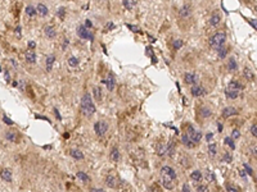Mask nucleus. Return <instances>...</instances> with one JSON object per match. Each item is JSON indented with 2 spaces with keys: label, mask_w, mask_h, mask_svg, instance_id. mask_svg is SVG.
<instances>
[{
  "label": "nucleus",
  "mask_w": 257,
  "mask_h": 192,
  "mask_svg": "<svg viewBox=\"0 0 257 192\" xmlns=\"http://www.w3.org/2000/svg\"><path fill=\"white\" fill-rule=\"evenodd\" d=\"M68 64L72 67V68H76V67L79 65V59L76 56H71L70 59H68Z\"/></svg>",
  "instance_id": "nucleus-29"
},
{
  "label": "nucleus",
  "mask_w": 257,
  "mask_h": 192,
  "mask_svg": "<svg viewBox=\"0 0 257 192\" xmlns=\"http://www.w3.org/2000/svg\"><path fill=\"white\" fill-rule=\"evenodd\" d=\"M179 14H180V17H181V18L189 17L190 14H192V5H190V4H184V5L180 8Z\"/></svg>",
  "instance_id": "nucleus-10"
},
{
  "label": "nucleus",
  "mask_w": 257,
  "mask_h": 192,
  "mask_svg": "<svg viewBox=\"0 0 257 192\" xmlns=\"http://www.w3.org/2000/svg\"><path fill=\"white\" fill-rule=\"evenodd\" d=\"M226 88H230V90H237V91H242L243 90V85H242L240 82H238V81L235 80H233L229 82V85H228V87Z\"/></svg>",
  "instance_id": "nucleus-19"
},
{
  "label": "nucleus",
  "mask_w": 257,
  "mask_h": 192,
  "mask_svg": "<svg viewBox=\"0 0 257 192\" xmlns=\"http://www.w3.org/2000/svg\"><path fill=\"white\" fill-rule=\"evenodd\" d=\"M77 178H80L82 182H89V176L86 174V173H84V172H77Z\"/></svg>",
  "instance_id": "nucleus-31"
},
{
  "label": "nucleus",
  "mask_w": 257,
  "mask_h": 192,
  "mask_svg": "<svg viewBox=\"0 0 257 192\" xmlns=\"http://www.w3.org/2000/svg\"><path fill=\"white\" fill-rule=\"evenodd\" d=\"M84 26L86 27V28H91V27H93L91 21H90V19H86V21H85V25H84Z\"/></svg>",
  "instance_id": "nucleus-50"
},
{
  "label": "nucleus",
  "mask_w": 257,
  "mask_h": 192,
  "mask_svg": "<svg viewBox=\"0 0 257 192\" xmlns=\"http://www.w3.org/2000/svg\"><path fill=\"white\" fill-rule=\"evenodd\" d=\"M217 127H218V132H221V131H222V124L218 123V124H217Z\"/></svg>",
  "instance_id": "nucleus-59"
},
{
  "label": "nucleus",
  "mask_w": 257,
  "mask_h": 192,
  "mask_svg": "<svg viewBox=\"0 0 257 192\" xmlns=\"http://www.w3.org/2000/svg\"><path fill=\"white\" fill-rule=\"evenodd\" d=\"M243 76H244V78L247 81H253L255 80V73L248 68V67H246V68L243 69Z\"/></svg>",
  "instance_id": "nucleus-25"
},
{
  "label": "nucleus",
  "mask_w": 257,
  "mask_h": 192,
  "mask_svg": "<svg viewBox=\"0 0 257 192\" xmlns=\"http://www.w3.org/2000/svg\"><path fill=\"white\" fill-rule=\"evenodd\" d=\"M228 69H229L230 72H235L238 69V63H237V60L234 59V58H230L229 62H228Z\"/></svg>",
  "instance_id": "nucleus-26"
},
{
  "label": "nucleus",
  "mask_w": 257,
  "mask_h": 192,
  "mask_svg": "<svg viewBox=\"0 0 257 192\" xmlns=\"http://www.w3.org/2000/svg\"><path fill=\"white\" fill-rule=\"evenodd\" d=\"M183 192H190V188H189V186L187 183L183 184Z\"/></svg>",
  "instance_id": "nucleus-53"
},
{
  "label": "nucleus",
  "mask_w": 257,
  "mask_h": 192,
  "mask_svg": "<svg viewBox=\"0 0 257 192\" xmlns=\"http://www.w3.org/2000/svg\"><path fill=\"white\" fill-rule=\"evenodd\" d=\"M201 114H202V117H204V118H207V117H210V115L212 114V112L208 108H206V106H203L202 109H201Z\"/></svg>",
  "instance_id": "nucleus-33"
},
{
  "label": "nucleus",
  "mask_w": 257,
  "mask_h": 192,
  "mask_svg": "<svg viewBox=\"0 0 257 192\" xmlns=\"http://www.w3.org/2000/svg\"><path fill=\"white\" fill-rule=\"evenodd\" d=\"M243 166L246 168V170L248 172V174H252V169H251V168H249V165H248V164H244Z\"/></svg>",
  "instance_id": "nucleus-55"
},
{
  "label": "nucleus",
  "mask_w": 257,
  "mask_h": 192,
  "mask_svg": "<svg viewBox=\"0 0 257 192\" xmlns=\"http://www.w3.org/2000/svg\"><path fill=\"white\" fill-rule=\"evenodd\" d=\"M184 81H185V83H187V85H190V86L197 85V82H198V76L194 74V73H185V74H184Z\"/></svg>",
  "instance_id": "nucleus-9"
},
{
  "label": "nucleus",
  "mask_w": 257,
  "mask_h": 192,
  "mask_svg": "<svg viewBox=\"0 0 257 192\" xmlns=\"http://www.w3.org/2000/svg\"><path fill=\"white\" fill-rule=\"evenodd\" d=\"M158 154H159V155H165V154H167V146H165L163 143H159V146H158Z\"/></svg>",
  "instance_id": "nucleus-36"
},
{
  "label": "nucleus",
  "mask_w": 257,
  "mask_h": 192,
  "mask_svg": "<svg viewBox=\"0 0 257 192\" xmlns=\"http://www.w3.org/2000/svg\"><path fill=\"white\" fill-rule=\"evenodd\" d=\"M103 82L106 83L108 91H113V90H115V87H116V80H115V77H113L112 74H109L107 78L103 81Z\"/></svg>",
  "instance_id": "nucleus-11"
},
{
  "label": "nucleus",
  "mask_w": 257,
  "mask_h": 192,
  "mask_svg": "<svg viewBox=\"0 0 257 192\" xmlns=\"http://www.w3.org/2000/svg\"><path fill=\"white\" fill-rule=\"evenodd\" d=\"M28 47H30L31 50H32V49H35V47H36V42L30 41V42H28Z\"/></svg>",
  "instance_id": "nucleus-52"
},
{
  "label": "nucleus",
  "mask_w": 257,
  "mask_h": 192,
  "mask_svg": "<svg viewBox=\"0 0 257 192\" xmlns=\"http://www.w3.org/2000/svg\"><path fill=\"white\" fill-rule=\"evenodd\" d=\"M122 3H123V7H125L126 9H131V3H130V0H122Z\"/></svg>",
  "instance_id": "nucleus-48"
},
{
  "label": "nucleus",
  "mask_w": 257,
  "mask_h": 192,
  "mask_svg": "<svg viewBox=\"0 0 257 192\" xmlns=\"http://www.w3.org/2000/svg\"><path fill=\"white\" fill-rule=\"evenodd\" d=\"M240 176H242V177H246V173H244V170H240Z\"/></svg>",
  "instance_id": "nucleus-60"
},
{
  "label": "nucleus",
  "mask_w": 257,
  "mask_h": 192,
  "mask_svg": "<svg viewBox=\"0 0 257 192\" xmlns=\"http://www.w3.org/2000/svg\"><path fill=\"white\" fill-rule=\"evenodd\" d=\"M197 192H210V190H208V187H207V186L201 184V186H198V187H197Z\"/></svg>",
  "instance_id": "nucleus-43"
},
{
  "label": "nucleus",
  "mask_w": 257,
  "mask_h": 192,
  "mask_svg": "<svg viewBox=\"0 0 257 192\" xmlns=\"http://www.w3.org/2000/svg\"><path fill=\"white\" fill-rule=\"evenodd\" d=\"M212 137H213V133H207V134H206V140H207L208 142L212 140Z\"/></svg>",
  "instance_id": "nucleus-54"
},
{
  "label": "nucleus",
  "mask_w": 257,
  "mask_h": 192,
  "mask_svg": "<svg viewBox=\"0 0 257 192\" xmlns=\"http://www.w3.org/2000/svg\"><path fill=\"white\" fill-rule=\"evenodd\" d=\"M239 137H240L239 129H233V131H231V138H233V140H238Z\"/></svg>",
  "instance_id": "nucleus-39"
},
{
  "label": "nucleus",
  "mask_w": 257,
  "mask_h": 192,
  "mask_svg": "<svg viewBox=\"0 0 257 192\" xmlns=\"http://www.w3.org/2000/svg\"><path fill=\"white\" fill-rule=\"evenodd\" d=\"M109 158H111V160L115 161V163L120 161V159H121V154H120V151H118V148H117L116 146H113V147L111 148V152H109Z\"/></svg>",
  "instance_id": "nucleus-14"
},
{
  "label": "nucleus",
  "mask_w": 257,
  "mask_h": 192,
  "mask_svg": "<svg viewBox=\"0 0 257 192\" xmlns=\"http://www.w3.org/2000/svg\"><path fill=\"white\" fill-rule=\"evenodd\" d=\"M226 54H228V49L226 47H220V49H218V58H221V59H224V58L226 56Z\"/></svg>",
  "instance_id": "nucleus-37"
},
{
  "label": "nucleus",
  "mask_w": 257,
  "mask_h": 192,
  "mask_svg": "<svg viewBox=\"0 0 257 192\" xmlns=\"http://www.w3.org/2000/svg\"><path fill=\"white\" fill-rule=\"evenodd\" d=\"M90 192H106V191H104V190H102V188H93V190L90 191Z\"/></svg>",
  "instance_id": "nucleus-56"
},
{
  "label": "nucleus",
  "mask_w": 257,
  "mask_h": 192,
  "mask_svg": "<svg viewBox=\"0 0 257 192\" xmlns=\"http://www.w3.org/2000/svg\"><path fill=\"white\" fill-rule=\"evenodd\" d=\"M222 161H225V163H231L233 161V156L230 155L229 152H226V154H224V158H222Z\"/></svg>",
  "instance_id": "nucleus-42"
},
{
  "label": "nucleus",
  "mask_w": 257,
  "mask_h": 192,
  "mask_svg": "<svg viewBox=\"0 0 257 192\" xmlns=\"http://www.w3.org/2000/svg\"><path fill=\"white\" fill-rule=\"evenodd\" d=\"M93 96L97 101H101L103 99V92H102V88L99 86H94L93 87Z\"/></svg>",
  "instance_id": "nucleus-20"
},
{
  "label": "nucleus",
  "mask_w": 257,
  "mask_h": 192,
  "mask_svg": "<svg viewBox=\"0 0 257 192\" xmlns=\"http://www.w3.org/2000/svg\"><path fill=\"white\" fill-rule=\"evenodd\" d=\"M0 177H2L3 181L5 182H12V170L9 168H3L0 170Z\"/></svg>",
  "instance_id": "nucleus-12"
},
{
  "label": "nucleus",
  "mask_w": 257,
  "mask_h": 192,
  "mask_svg": "<svg viewBox=\"0 0 257 192\" xmlns=\"http://www.w3.org/2000/svg\"><path fill=\"white\" fill-rule=\"evenodd\" d=\"M237 114H238V110L234 106H226L222 110V118H229V117H233V115H237Z\"/></svg>",
  "instance_id": "nucleus-13"
},
{
  "label": "nucleus",
  "mask_w": 257,
  "mask_h": 192,
  "mask_svg": "<svg viewBox=\"0 0 257 192\" xmlns=\"http://www.w3.org/2000/svg\"><path fill=\"white\" fill-rule=\"evenodd\" d=\"M70 155L76 160H82L84 159V154L81 150H79V148H72V150L70 151Z\"/></svg>",
  "instance_id": "nucleus-21"
},
{
  "label": "nucleus",
  "mask_w": 257,
  "mask_h": 192,
  "mask_svg": "<svg viewBox=\"0 0 257 192\" xmlns=\"http://www.w3.org/2000/svg\"><path fill=\"white\" fill-rule=\"evenodd\" d=\"M251 154L253 155L255 158H257V145H253V146H251Z\"/></svg>",
  "instance_id": "nucleus-45"
},
{
  "label": "nucleus",
  "mask_w": 257,
  "mask_h": 192,
  "mask_svg": "<svg viewBox=\"0 0 257 192\" xmlns=\"http://www.w3.org/2000/svg\"><path fill=\"white\" fill-rule=\"evenodd\" d=\"M5 81H7V82H9V73H8V72H5Z\"/></svg>",
  "instance_id": "nucleus-58"
},
{
  "label": "nucleus",
  "mask_w": 257,
  "mask_h": 192,
  "mask_svg": "<svg viewBox=\"0 0 257 192\" xmlns=\"http://www.w3.org/2000/svg\"><path fill=\"white\" fill-rule=\"evenodd\" d=\"M251 133L253 134L255 137H257V124H253V126L251 127Z\"/></svg>",
  "instance_id": "nucleus-47"
},
{
  "label": "nucleus",
  "mask_w": 257,
  "mask_h": 192,
  "mask_svg": "<svg viewBox=\"0 0 257 192\" xmlns=\"http://www.w3.org/2000/svg\"><path fill=\"white\" fill-rule=\"evenodd\" d=\"M54 62H55V56L53 54H50V55H48L46 56V70L48 72H50L51 68H53V64H54Z\"/></svg>",
  "instance_id": "nucleus-24"
},
{
  "label": "nucleus",
  "mask_w": 257,
  "mask_h": 192,
  "mask_svg": "<svg viewBox=\"0 0 257 192\" xmlns=\"http://www.w3.org/2000/svg\"><path fill=\"white\" fill-rule=\"evenodd\" d=\"M225 95L228 99H231V100H235L239 98L240 95V91H237V90H230V88H226L225 90Z\"/></svg>",
  "instance_id": "nucleus-18"
},
{
  "label": "nucleus",
  "mask_w": 257,
  "mask_h": 192,
  "mask_svg": "<svg viewBox=\"0 0 257 192\" xmlns=\"http://www.w3.org/2000/svg\"><path fill=\"white\" fill-rule=\"evenodd\" d=\"M183 40H175L174 42H172V45H174V49L175 50H179V49H181L183 47Z\"/></svg>",
  "instance_id": "nucleus-35"
},
{
  "label": "nucleus",
  "mask_w": 257,
  "mask_h": 192,
  "mask_svg": "<svg viewBox=\"0 0 257 192\" xmlns=\"http://www.w3.org/2000/svg\"><path fill=\"white\" fill-rule=\"evenodd\" d=\"M190 94L194 98H203V96H206L207 90L202 85H193L192 88H190Z\"/></svg>",
  "instance_id": "nucleus-5"
},
{
  "label": "nucleus",
  "mask_w": 257,
  "mask_h": 192,
  "mask_svg": "<svg viewBox=\"0 0 257 192\" xmlns=\"http://www.w3.org/2000/svg\"><path fill=\"white\" fill-rule=\"evenodd\" d=\"M225 143H226V145H229V147H231V150H234V148H235L234 140H233L231 137H225Z\"/></svg>",
  "instance_id": "nucleus-34"
},
{
  "label": "nucleus",
  "mask_w": 257,
  "mask_h": 192,
  "mask_svg": "<svg viewBox=\"0 0 257 192\" xmlns=\"http://www.w3.org/2000/svg\"><path fill=\"white\" fill-rule=\"evenodd\" d=\"M36 12L37 14H40L41 17H46L48 16V13H49V10H48V8L44 5V4H37V7H36Z\"/></svg>",
  "instance_id": "nucleus-23"
},
{
  "label": "nucleus",
  "mask_w": 257,
  "mask_h": 192,
  "mask_svg": "<svg viewBox=\"0 0 257 192\" xmlns=\"http://www.w3.org/2000/svg\"><path fill=\"white\" fill-rule=\"evenodd\" d=\"M188 136L192 138L193 140V142L194 143H198V142H201V138H202V133L199 132V131H197L196 128H194L193 126H189L188 127Z\"/></svg>",
  "instance_id": "nucleus-7"
},
{
  "label": "nucleus",
  "mask_w": 257,
  "mask_h": 192,
  "mask_svg": "<svg viewBox=\"0 0 257 192\" xmlns=\"http://www.w3.org/2000/svg\"><path fill=\"white\" fill-rule=\"evenodd\" d=\"M216 151L217 150H216V145H215V143H212V145L208 146V155H210L211 158H213V156L216 155Z\"/></svg>",
  "instance_id": "nucleus-32"
},
{
  "label": "nucleus",
  "mask_w": 257,
  "mask_h": 192,
  "mask_svg": "<svg viewBox=\"0 0 257 192\" xmlns=\"http://www.w3.org/2000/svg\"><path fill=\"white\" fill-rule=\"evenodd\" d=\"M225 41H226V35L224 32H216L215 35H213L211 37V40H210V45L211 47H213V49H220V47L224 46V44H225Z\"/></svg>",
  "instance_id": "nucleus-3"
},
{
  "label": "nucleus",
  "mask_w": 257,
  "mask_h": 192,
  "mask_svg": "<svg viewBox=\"0 0 257 192\" xmlns=\"http://www.w3.org/2000/svg\"><path fill=\"white\" fill-rule=\"evenodd\" d=\"M25 59H26V62H28V63L34 64V63H36V54L34 51L28 50L25 52Z\"/></svg>",
  "instance_id": "nucleus-22"
},
{
  "label": "nucleus",
  "mask_w": 257,
  "mask_h": 192,
  "mask_svg": "<svg viewBox=\"0 0 257 192\" xmlns=\"http://www.w3.org/2000/svg\"><path fill=\"white\" fill-rule=\"evenodd\" d=\"M3 121H4V123H5V124H8V126H13V121H12V119H9L7 115H4Z\"/></svg>",
  "instance_id": "nucleus-46"
},
{
  "label": "nucleus",
  "mask_w": 257,
  "mask_h": 192,
  "mask_svg": "<svg viewBox=\"0 0 257 192\" xmlns=\"http://www.w3.org/2000/svg\"><path fill=\"white\" fill-rule=\"evenodd\" d=\"M190 178H192L194 182H199L203 178V174L199 170H194V172L190 173Z\"/></svg>",
  "instance_id": "nucleus-27"
},
{
  "label": "nucleus",
  "mask_w": 257,
  "mask_h": 192,
  "mask_svg": "<svg viewBox=\"0 0 257 192\" xmlns=\"http://www.w3.org/2000/svg\"><path fill=\"white\" fill-rule=\"evenodd\" d=\"M44 33H45V37L50 38V40L57 36V31H55V28L53 26H46L45 30H44Z\"/></svg>",
  "instance_id": "nucleus-16"
},
{
  "label": "nucleus",
  "mask_w": 257,
  "mask_h": 192,
  "mask_svg": "<svg viewBox=\"0 0 257 192\" xmlns=\"http://www.w3.org/2000/svg\"><path fill=\"white\" fill-rule=\"evenodd\" d=\"M161 177H162V184L166 190H172L176 182V173L171 166L165 165L161 169Z\"/></svg>",
  "instance_id": "nucleus-1"
},
{
  "label": "nucleus",
  "mask_w": 257,
  "mask_h": 192,
  "mask_svg": "<svg viewBox=\"0 0 257 192\" xmlns=\"http://www.w3.org/2000/svg\"><path fill=\"white\" fill-rule=\"evenodd\" d=\"M249 23H251V26H252V27L256 28V30H257V19H251Z\"/></svg>",
  "instance_id": "nucleus-51"
},
{
  "label": "nucleus",
  "mask_w": 257,
  "mask_h": 192,
  "mask_svg": "<svg viewBox=\"0 0 257 192\" xmlns=\"http://www.w3.org/2000/svg\"><path fill=\"white\" fill-rule=\"evenodd\" d=\"M25 12H26V14H27L28 17H34V16H36V9L32 7V5H27L26 9H25Z\"/></svg>",
  "instance_id": "nucleus-28"
},
{
  "label": "nucleus",
  "mask_w": 257,
  "mask_h": 192,
  "mask_svg": "<svg viewBox=\"0 0 257 192\" xmlns=\"http://www.w3.org/2000/svg\"><path fill=\"white\" fill-rule=\"evenodd\" d=\"M226 190H228V192H239V190H238L237 187L231 186V184H228L226 186Z\"/></svg>",
  "instance_id": "nucleus-44"
},
{
  "label": "nucleus",
  "mask_w": 257,
  "mask_h": 192,
  "mask_svg": "<svg viewBox=\"0 0 257 192\" xmlns=\"http://www.w3.org/2000/svg\"><path fill=\"white\" fill-rule=\"evenodd\" d=\"M94 131L98 136H104L108 131V123L103 122V121H98L94 124Z\"/></svg>",
  "instance_id": "nucleus-6"
},
{
  "label": "nucleus",
  "mask_w": 257,
  "mask_h": 192,
  "mask_svg": "<svg viewBox=\"0 0 257 192\" xmlns=\"http://www.w3.org/2000/svg\"><path fill=\"white\" fill-rule=\"evenodd\" d=\"M181 142H183V145H185V146L189 147V148H193L194 146H196V143L193 142V140L188 136L187 133H184L183 136H181Z\"/></svg>",
  "instance_id": "nucleus-15"
},
{
  "label": "nucleus",
  "mask_w": 257,
  "mask_h": 192,
  "mask_svg": "<svg viewBox=\"0 0 257 192\" xmlns=\"http://www.w3.org/2000/svg\"><path fill=\"white\" fill-rule=\"evenodd\" d=\"M70 44V41L67 40V38H63V42H62V49H66V47L68 46Z\"/></svg>",
  "instance_id": "nucleus-49"
},
{
  "label": "nucleus",
  "mask_w": 257,
  "mask_h": 192,
  "mask_svg": "<svg viewBox=\"0 0 257 192\" xmlns=\"http://www.w3.org/2000/svg\"><path fill=\"white\" fill-rule=\"evenodd\" d=\"M16 31H17V35H18V37H21V27L18 26L17 28H16Z\"/></svg>",
  "instance_id": "nucleus-57"
},
{
  "label": "nucleus",
  "mask_w": 257,
  "mask_h": 192,
  "mask_svg": "<svg viewBox=\"0 0 257 192\" xmlns=\"http://www.w3.org/2000/svg\"><path fill=\"white\" fill-rule=\"evenodd\" d=\"M204 176H206V179H207L208 182H213V181H215V174H213V173H211L210 170H207Z\"/></svg>",
  "instance_id": "nucleus-38"
},
{
  "label": "nucleus",
  "mask_w": 257,
  "mask_h": 192,
  "mask_svg": "<svg viewBox=\"0 0 257 192\" xmlns=\"http://www.w3.org/2000/svg\"><path fill=\"white\" fill-rule=\"evenodd\" d=\"M77 35H79V37H81L82 40H90L91 41L94 38V35L91 33V31H90L89 28L85 27L84 25L77 27Z\"/></svg>",
  "instance_id": "nucleus-4"
},
{
  "label": "nucleus",
  "mask_w": 257,
  "mask_h": 192,
  "mask_svg": "<svg viewBox=\"0 0 257 192\" xmlns=\"http://www.w3.org/2000/svg\"><path fill=\"white\" fill-rule=\"evenodd\" d=\"M95 110H97V108H95V105L93 103L91 95L85 94L81 99V113H82V115L86 118H90L95 113Z\"/></svg>",
  "instance_id": "nucleus-2"
},
{
  "label": "nucleus",
  "mask_w": 257,
  "mask_h": 192,
  "mask_svg": "<svg viewBox=\"0 0 257 192\" xmlns=\"http://www.w3.org/2000/svg\"><path fill=\"white\" fill-rule=\"evenodd\" d=\"M118 183H120V179H118L117 177L112 176V174H109L106 178V184L109 187V188H117Z\"/></svg>",
  "instance_id": "nucleus-8"
},
{
  "label": "nucleus",
  "mask_w": 257,
  "mask_h": 192,
  "mask_svg": "<svg viewBox=\"0 0 257 192\" xmlns=\"http://www.w3.org/2000/svg\"><path fill=\"white\" fill-rule=\"evenodd\" d=\"M57 16H58L60 19H64V16H66V9L62 7L58 9V12H57Z\"/></svg>",
  "instance_id": "nucleus-41"
},
{
  "label": "nucleus",
  "mask_w": 257,
  "mask_h": 192,
  "mask_svg": "<svg viewBox=\"0 0 257 192\" xmlns=\"http://www.w3.org/2000/svg\"><path fill=\"white\" fill-rule=\"evenodd\" d=\"M5 138H7L8 141L16 142V140H17V136H16V133H14V132H7V133H5Z\"/></svg>",
  "instance_id": "nucleus-30"
},
{
  "label": "nucleus",
  "mask_w": 257,
  "mask_h": 192,
  "mask_svg": "<svg viewBox=\"0 0 257 192\" xmlns=\"http://www.w3.org/2000/svg\"><path fill=\"white\" fill-rule=\"evenodd\" d=\"M126 27H127V28H128V30H130V31L135 32V33H139V32H140L139 27H136V26H134V25H130V23H127V25H126Z\"/></svg>",
  "instance_id": "nucleus-40"
},
{
  "label": "nucleus",
  "mask_w": 257,
  "mask_h": 192,
  "mask_svg": "<svg viewBox=\"0 0 257 192\" xmlns=\"http://www.w3.org/2000/svg\"><path fill=\"white\" fill-rule=\"evenodd\" d=\"M221 23V16L218 13H213L210 18V25L212 27H217Z\"/></svg>",
  "instance_id": "nucleus-17"
}]
</instances>
